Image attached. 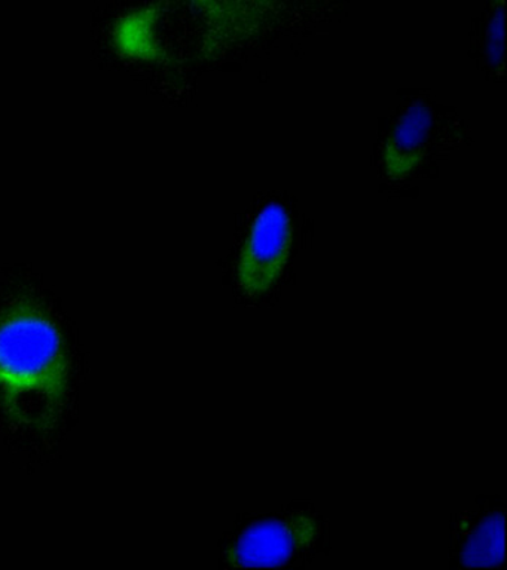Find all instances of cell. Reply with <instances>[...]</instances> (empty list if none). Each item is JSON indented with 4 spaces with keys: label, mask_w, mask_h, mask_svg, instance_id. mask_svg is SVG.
Returning a JSON list of instances; mask_svg holds the SVG:
<instances>
[{
    "label": "cell",
    "mask_w": 507,
    "mask_h": 570,
    "mask_svg": "<svg viewBox=\"0 0 507 570\" xmlns=\"http://www.w3.org/2000/svg\"><path fill=\"white\" fill-rule=\"evenodd\" d=\"M279 8L280 0H159L123 17L115 39L145 60L202 65L251 42Z\"/></svg>",
    "instance_id": "1"
},
{
    "label": "cell",
    "mask_w": 507,
    "mask_h": 570,
    "mask_svg": "<svg viewBox=\"0 0 507 570\" xmlns=\"http://www.w3.org/2000/svg\"><path fill=\"white\" fill-rule=\"evenodd\" d=\"M69 363L50 316L30 302L0 315V404L17 426L48 430L64 412Z\"/></svg>",
    "instance_id": "2"
},
{
    "label": "cell",
    "mask_w": 507,
    "mask_h": 570,
    "mask_svg": "<svg viewBox=\"0 0 507 570\" xmlns=\"http://www.w3.org/2000/svg\"><path fill=\"white\" fill-rule=\"evenodd\" d=\"M322 534L314 512H274L240 529L225 547L224 560L228 568H279L313 552Z\"/></svg>",
    "instance_id": "3"
},
{
    "label": "cell",
    "mask_w": 507,
    "mask_h": 570,
    "mask_svg": "<svg viewBox=\"0 0 507 570\" xmlns=\"http://www.w3.org/2000/svg\"><path fill=\"white\" fill-rule=\"evenodd\" d=\"M293 225L282 204L271 203L252 222L237 258V283L248 296L277 284L291 258Z\"/></svg>",
    "instance_id": "4"
},
{
    "label": "cell",
    "mask_w": 507,
    "mask_h": 570,
    "mask_svg": "<svg viewBox=\"0 0 507 570\" xmlns=\"http://www.w3.org/2000/svg\"><path fill=\"white\" fill-rule=\"evenodd\" d=\"M456 568H500L505 561V507L491 499L457 515L451 528Z\"/></svg>",
    "instance_id": "5"
},
{
    "label": "cell",
    "mask_w": 507,
    "mask_h": 570,
    "mask_svg": "<svg viewBox=\"0 0 507 570\" xmlns=\"http://www.w3.org/2000/svg\"><path fill=\"white\" fill-rule=\"evenodd\" d=\"M435 115L426 101L409 106L387 136L381 150V165L390 180L402 181L425 163L429 150Z\"/></svg>",
    "instance_id": "6"
},
{
    "label": "cell",
    "mask_w": 507,
    "mask_h": 570,
    "mask_svg": "<svg viewBox=\"0 0 507 570\" xmlns=\"http://www.w3.org/2000/svg\"><path fill=\"white\" fill-rule=\"evenodd\" d=\"M487 58L496 71L505 67V0H494L487 26Z\"/></svg>",
    "instance_id": "7"
}]
</instances>
